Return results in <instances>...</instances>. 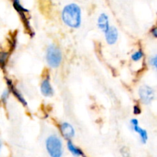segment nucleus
<instances>
[{
  "label": "nucleus",
  "mask_w": 157,
  "mask_h": 157,
  "mask_svg": "<svg viewBox=\"0 0 157 157\" xmlns=\"http://www.w3.org/2000/svg\"><path fill=\"white\" fill-rule=\"evenodd\" d=\"M2 147V141L0 140V152H1Z\"/></svg>",
  "instance_id": "nucleus-20"
},
{
  "label": "nucleus",
  "mask_w": 157,
  "mask_h": 157,
  "mask_svg": "<svg viewBox=\"0 0 157 157\" xmlns=\"http://www.w3.org/2000/svg\"><path fill=\"white\" fill-rule=\"evenodd\" d=\"M98 27L101 32H107L110 28V21H109V17L106 13L100 14L98 18Z\"/></svg>",
  "instance_id": "nucleus-11"
},
{
  "label": "nucleus",
  "mask_w": 157,
  "mask_h": 157,
  "mask_svg": "<svg viewBox=\"0 0 157 157\" xmlns=\"http://www.w3.org/2000/svg\"><path fill=\"white\" fill-rule=\"evenodd\" d=\"M139 96L144 104H150L155 98V91L153 87L148 85H143L139 89Z\"/></svg>",
  "instance_id": "nucleus-5"
},
{
  "label": "nucleus",
  "mask_w": 157,
  "mask_h": 157,
  "mask_svg": "<svg viewBox=\"0 0 157 157\" xmlns=\"http://www.w3.org/2000/svg\"><path fill=\"white\" fill-rule=\"evenodd\" d=\"M144 56V53L141 49H139V50L136 51L135 52H133L131 55V59L133 61H135V62H137V61H140Z\"/></svg>",
  "instance_id": "nucleus-14"
},
{
  "label": "nucleus",
  "mask_w": 157,
  "mask_h": 157,
  "mask_svg": "<svg viewBox=\"0 0 157 157\" xmlns=\"http://www.w3.org/2000/svg\"><path fill=\"white\" fill-rule=\"evenodd\" d=\"M9 95H10V91H9V89H6L2 92L1 95V101L3 104H6L7 103L9 98Z\"/></svg>",
  "instance_id": "nucleus-15"
},
{
  "label": "nucleus",
  "mask_w": 157,
  "mask_h": 157,
  "mask_svg": "<svg viewBox=\"0 0 157 157\" xmlns=\"http://www.w3.org/2000/svg\"><path fill=\"white\" fill-rule=\"evenodd\" d=\"M60 131H61V135L64 136V138L67 139V140L72 139L75 135V128L71 124L67 122H63L60 124Z\"/></svg>",
  "instance_id": "nucleus-7"
},
{
  "label": "nucleus",
  "mask_w": 157,
  "mask_h": 157,
  "mask_svg": "<svg viewBox=\"0 0 157 157\" xmlns=\"http://www.w3.org/2000/svg\"><path fill=\"white\" fill-rule=\"evenodd\" d=\"M150 33H151V35H153L154 38H157V28L156 26L152 28L151 30H150Z\"/></svg>",
  "instance_id": "nucleus-19"
},
{
  "label": "nucleus",
  "mask_w": 157,
  "mask_h": 157,
  "mask_svg": "<svg viewBox=\"0 0 157 157\" xmlns=\"http://www.w3.org/2000/svg\"><path fill=\"white\" fill-rule=\"evenodd\" d=\"M104 35H105L106 41L107 44H110V45L114 44L117 41L118 37H119L117 29L113 26H110L108 30L104 32Z\"/></svg>",
  "instance_id": "nucleus-9"
},
{
  "label": "nucleus",
  "mask_w": 157,
  "mask_h": 157,
  "mask_svg": "<svg viewBox=\"0 0 157 157\" xmlns=\"http://www.w3.org/2000/svg\"><path fill=\"white\" fill-rule=\"evenodd\" d=\"M46 61L48 64L52 68H57L62 61V53L58 46L52 44L46 51Z\"/></svg>",
  "instance_id": "nucleus-3"
},
{
  "label": "nucleus",
  "mask_w": 157,
  "mask_h": 157,
  "mask_svg": "<svg viewBox=\"0 0 157 157\" xmlns=\"http://www.w3.org/2000/svg\"><path fill=\"white\" fill-rule=\"evenodd\" d=\"M6 84H7V86L8 87H9V91H10V93H12V94L14 95V97H15V98H17L18 101H19L22 105L27 106V101H25V99L24 97L22 96V94L20 93L19 90L17 88H15L12 81H11L10 79H8L7 78V79H6Z\"/></svg>",
  "instance_id": "nucleus-10"
},
{
  "label": "nucleus",
  "mask_w": 157,
  "mask_h": 157,
  "mask_svg": "<svg viewBox=\"0 0 157 157\" xmlns=\"http://www.w3.org/2000/svg\"><path fill=\"white\" fill-rule=\"evenodd\" d=\"M45 148L51 157H61L64 153L62 140L58 135H50L46 139Z\"/></svg>",
  "instance_id": "nucleus-2"
},
{
  "label": "nucleus",
  "mask_w": 157,
  "mask_h": 157,
  "mask_svg": "<svg viewBox=\"0 0 157 157\" xmlns=\"http://www.w3.org/2000/svg\"><path fill=\"white\" fill-rule=\"evenodd\" d=\"M150 65L153 67H154L155 69L157 67V56L156 55H153V57H151L150 59Z\"/></svg>",
  "instance_id": "nucleus-16"
},
{
  "label": "nucleus",
  "mask_w": 157,
  "mask_h": 157,
  "mask_svg": "<svg viewBox=\"0 0 157 157\" xmlns=\"http://www.w3.org/2000/svg\"><path fill=\"white\" fill-rule=\"evenodd\" d=\"M121 153L123 157H130V153H129L128 150L126 147H123L121 150Z\"/></svg>",
  "instance_id": "nucleus-17"
},
{
  "label": "nucleus",
  "mask_w": 157,
  "mask_h": 157,
  "mask_svg": "<svg viewBox=\"0 0 157 157\" xmlns=\"http://www.w3.org/2000/svg\"><path fill=\"white\" fill-rule=\"evenodd\" d=\"M40 89H41V92L43 96L46 97V98H51V97L53 96L54 90L52 84H51L50 79H49L48 77L45 78L41 81Z\"/></svg>",
  "instance_id": "nucleus-8"
},
{
  "label": "nucleus",
  "mask_w": 157,
  "mask_h": 157,
  "mask_svg": "<svg viewBox=\"0 0 157 157\" xmlns=\"http://www.w3.org/2000/svg\"><path fill=\"white\" fill-rule=\"evenodd\" d=\"M67 150L70 151L71 153L74 155L75 156H82V157H86L85 155H84V152L79 148V147H76L73 143L71 142V140H67Z\"/></svg>",
  "instance_id": "nucleus-12"
},
{
  "label": "nucleus",
  "mask_w": 157,
  "mask_h": 157,
  "mask_svg": "<svg viewBox=\"0 0 157 157\" xmlns=\"http://www.w3.org/2000/svg\"><path fill=\"white\" fill-rule=\"evenodd\" d=\"M12 6H13V8L15 9V10L18 13V15L21 17V20L23 21V24H24L25 27L27 29L28 31H29L31 33V36H34V33L32 32V27H31L30 25V21H29V18L27 17L26 14L29 13V9H25L22 5L21 4V2L20 0H12Z\"/></svg>",
  "instance_id": "nucleus-4"
},
{
  "label": "nucleus",
  "mask_w": 157,
  "mask_h": 157,
  "mask_svg": "<svg viewBox=\"0 0 157 157\" xmlns=\"http://www.w3.org/2000/svg\"><path fill=\"white\" fill-rule=\"evenodd\" d=\"M130 126H131L132 130L136 132L140 136L142 144H147V140H148V133H147V130L140 127L138 120L136 119V118L130 120Z\"/></svg>",
  "instance_id": "nucleus-6"
},
{
  "label": "nucleus",
  "mask_w": 157,
  "mask_h": 157,
  "mask_svg": "<svg viewBox=\"0 0 157 157\" xmlns=\"http://www.w3.org/2000/svg\"><path fill=\"white\" fill-rule=\"evenodd\" d=\"M63 22L71 29H78L81 25V9L76 3L66 5L61 12Z\"/></svg>",
  "instance_id": "nucleus-1"
},
{
  "label": "nucleus",
  "mask_w": 157,
  "mask_h": 157,
  "mask_svg": "<svg viewBox=\"0 0 157 157\" xmlns=\"http://www.w3.org/2000/svg\"><path fill=\"white\" fill-rule=\"evenodd\" d=\"M9 54L6 52H0V67L4 68L8 62Z\"/></svg>",
  "instance_id": "nucleus-13"
},
{
  "label": "nucleus",
  "mask_w": 157,
  "mask_h": 157,
  "mask_svg": "<svg viewBox=\"0 0 157 157\" xmlns=\"http://www.w3.org/2000/svg\"><path fill=\"white\" fill-rule=\"evenodd\" d=\"M133 113L135 115H139L141 113V108L139 105H135L133 107Z\"/></svg>",
  "instance_id": "nucleus-18"
}]
</instances>
